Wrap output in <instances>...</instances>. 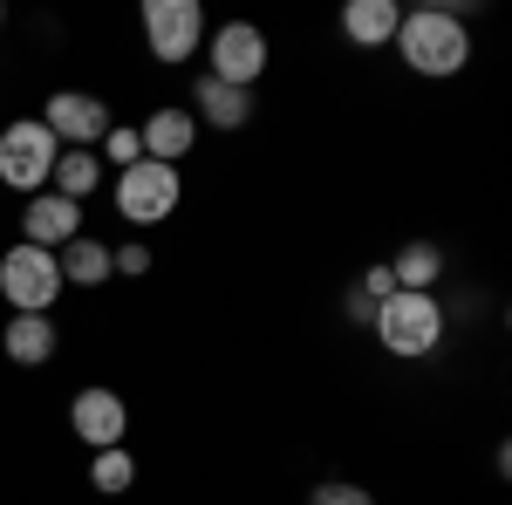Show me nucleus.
<instances>
[{
  "label": "nucleus",
  "mask_w": 512,
  "mask_h": 505,
  "mask_svg": "<svg viewBox=\"0 0 512 505\" xmlns=\"http://www.w3.org/2000/svg\"><path fill=\"white\" fill-rule=\"evenodd\" d=\"M396 55H403L417 76H458V69L472 62V35H465V21H458L451 7H417V14H403V28H396Z\"/></svg>",
  "instance_id": "nucleus-1"
},
{
  "label": "nucleus",
  "mask_w": 512,
  "mask_h": 505,
  "mask_svg": "<svg viewBox=\"0 0 512 505\" xmlns=\"http://www.w3.org/2000/svg\"><path fill=\"white\" fill-rule=\"evenodd\" d=\"M55 157H62V144H55V130L41 117H14L7 130H0V185H14V192L35 198L48 178H55Z\"/></svg>",
  "instance_id": "nucleus-2"
},
{
  "label": "nucleus",
  "mask_w": 512,
  "mask_h": 505,
  "mask_svg": "<svg viewBox=\"0 0 512 505\" xmlns=\"http://www.w3.org/2000/svg\"><path fill=\"white\" fill-rule=\"evenodd\" d=\"M369 321H376L383 349L403 355V362H417V355H431L437 342H444V308H437V294H390Z\"/></svg>",
  "instance_id": "nucleus-3"
},
{
  "label": "nucleus",
  "mask_w": 512,
  "mask_h": 505,
  "mask_svg": "<svg viewBox=\"0 0 512 505\" xmlns=\"http://www.w3.org/2000/svg\"><path fill=\"white\" fill-rule=\"evenodd\" d=\"M178 198H185V185H178V164L137 157L130 171H117V219H130L137 233H144V226H164V219L178 212Z\"/></svg>",
  "instance_id": "nucleus-4"
},
{
  "label": "nucleus",
  "mask_w": 512,
  "mask_h": 505,
  "mask_svg": "<svg viewBox=\"0 0 512 505\" xmlns=\"http://www.w3.org/2000/svg\"><path fill=\"white\" fill-rule=\"evenodd\" d=\"M0 294L14 301V314H48L55 308V294H62V267H55V253H41V246H7V260H0Z\"/></svg>",
  "instance_id": "nucleus-5"
},
{
  "label": "nucleus",
  "mask_w": 512,
  "mask_h": 505,
  "mask_svg": "<svg viewBox=\"0 0 512 505\" xmlns=\"http://www.w3.org/2000/svg\"><path fill=\"white\" fill-rule=\"evenodd\" d=\"M205 55H212L205 76L233 82V89H253V82L267 76V35H260L253 21H226V28H212V35H205Z\"/></svg>",
  "instance_id": "nucleus-6"
},
{
  "label": "nucleus",
  "mask_w": 512,
  "mask_h": 505,
  "mask_svg": "<svg viewBox=\"0 0 512 505\" xmlns=\"http://www.w3.org/2000/svg\"><path fill=\"white\" fill-rule=\"evenodd\" d=\"M144 41L158 62H185L205 41V7L198 0H144Z\"/></svg>",
  "instance_id": "nucleus-7"
},
{
  "label": "nucleus",
  "mask_w": 512,
  "mask_h": 505,
  "mask_svg": "<svg viewBox=\"0 0 512 505\" xmlns=\"http://www.w3.org/2000/svg\"><path fill=\"white\" fill-rule=\"evenodd\" d=\"M41 123L55 130V144H69V151H96V144L110 137V103L89 96V89H55L48 110H41Z\"/></svg>",
  "instance_id": "nucleus-8"
},
{
  "label": "nucleus",
  "mask_w": 512,
  "mask_h": 505,
  "mask_svg": "<svg viewBox=\"0 0 512 505\" xmlns=\"http://www.w3.org/2000/svg\"><path fill=\"white\" fill-rule=\"evenodd\" d=\"M69 430H76L89 451H110V444H123V430H130V410H123L117 389H82L76 403H69Z\"/></svg>",
  "instance_id": "nucleus-9"
},
{
  "label": "nucleus",
  "mask_w": 512,
  "mask_h": 505,
  "mask_svg": "<svg viewBox=\"0 0 512 505\" xmlns=\"http://www.w3.org/2000/svg\"><path fill=\"white\" fill-rule=\"evenodd\" d=\"M21 226H28V246L62 253V246L82 233V205H69V198H55V192H35V198H28V212H21Z\"/></svg>",
  "instance_id": "nucleus-10"
},
{
  "label": "nucleus",
  "mask_w": 512,
  "mask_h": 505,
  "mask_svg": "<svg viewBox=\"0 0 512 505\" xmlns=\"http://www.w3.org/2000/svg\"><path fill=\"white\" fill-rule=\"evenodd\" d=\"M137 137H144V157H158V164H178V157L198 144V117H192V110H151Z\"/></svg>",
  "instance_id": "nucleus-11"
},
{
  "label": "nucleus",
  "mask_w": 512,
  "mask_h": 505,
  "mask_svg": "<svg viewBox=\"0 0 512 505\" xmlns=\"http://www.w3.org/2000/svg\"><path fill=\"white\" fill-rule=\"evenodd\" d=\"M192 103L212 130H246V123H253V89H233V82H219V76H198Z\"/></svg>",
  "instance_id": "nucleus-12"
},
{
  "label": "nucleus",
  "mask_w": 512,
  "mask_h": 505,
  "mask_svg": "<svg viewBox=\"0 0 512 505\" xmlns=\"http://www.w3.org/2000/svg\"><path fill=\"white\" fill-rule=\"evenodd\" d=\"M396 28H403V7L396 0H349L342 7V35L355 48H383V41H396Z\"/></svg>",
  "instance_id": "nucleus-13"
},
{
  "label": "nucleus",
  "mask_w": 512,
  "mask_h": 505,
  "mask_svg": "<svg viewBox=\"0 0 512 505\" xmlns=\"http://www.w3.org/2000/svg\"><path fill=\"white\" fill-rule=\"evenodd\" d=\"M55 267H62V287H103V280L117 273V260H110V246H103V239L76 233L62 253H55Z\"/></svg>",
  "instance_id": "nucleus-14"
},
{
  "label": "nucleus",
  "mask_w": 512,
  "mask_h": 505,
  "mask_svg": "<svg viewBox=\"0 0 512 505\" xmlns=\"http://www.w3.org/2000/svg\"><path fill=\"white\" fill-rule=\"evenodd\" d=\"M7 355H14L21 369H41V362L55 355V321H48V314H14V321H7Z\"/></svg>",
  "instance_id": "nucleus-15"
},
{
  "label": "nucleus",
  "mask_w": 512,
  "mask_h": 505,
  "mask_svg": "<svg viewBox=\"0 0 512 505\" xmlns=\"http://www.w3.org/2000/svg\"><path fill=\"white\" fill-rule=\"evenodd\" d=\"M390 273H396V294H431L437 273H444V253H437L431 239H410V246L390 260Z\"/></svg>",
  "instance_id": "nucleus-16"
},
{
  "label": "nucleus",
  "mask_w": 512,
  "mask_h": 505,
  "mask_svg": "<svg viewBox=\"0 0 512 505\" xmlns=\"http://www.w3.org/2000/svg\"><path fill=\"white\" fill-rule=\"evenodd\" d=\"M48 185H55V198H69V205L96 198V185H103V157H96V151H62Z\"/></svg>",
  "instance_id": "nucleus-17"
},
{
  "label": "nucleus",
  "mask_w": 512,
  "mask_h": 505,
  "mask_svg": "<svg viewBox=\"0 0 512 505\" xmlns=\"http://www.w3.org/2000/svg\"><path fill=\"white\" fill-rule=\"evenodd\" d=\"M130 478H137V458H130L123 444H110V451H96V465H89V485H96L103 499H117V492H130Z\"/></svg>",
  "instance_id": "nucleus-18"
},
{
  "label": "nucleus",
  "mask_w": 512,
  "mask_h": 505,
  "mask_svg": "<svg viewBox=\"0 0 512 505\" xmlns=\"http://www.w3.org/2000/svg\"><path fill=\"white\" fill-rule=\"evenodd\" d=\"M96 157H103V164H117V171H130V164L144 157V137H137L130 123H110V137L96 144Z\"/></svg>",
  "instance_id": "nucleus-19"
},
{
  "label": "nucleus",
  "mask_w": 512,
  "mask_h": 505,
  "mask_svg": "<svg viewBox=\"0 0 512 505\" xmlns=\"http://www.w3.org/2000/svg\"><path fill=\"white\" fill-rule=\"evenodd\" d=\"M308 505H376L362 485H349V478H328V485H315L308 492Z\"/></svg>",
  "instance_id": "nucleus-20"
},
{
  "label": "nucleus",
  "mask_w": 512,
  "mask_h": 505,
  "mask_svg": "<svg viewBox=\"0 0 512 505\" xmlns=\"http://www.w3.org/2000/svg\"><path fill=\"white\" fill-rule=\"evenodd\" d=\"M355 294H362L369 308H383V301L396 294V273L390 267H362V287H355Z\"/></svg>",
  "instance_id": "nucleus-21"
},
{
  "label": "nucleus",
  "mask_w": 512,
  "mask_h": 505,
  "mask_svg": "<svg viewBox=\"0 0 512 505\" xmlns=\"http://www.w3.org/2000/svg\"><path fill=\"white\" fill-rule=\"evenodd\" d=\"M110 260H117V273H137V280L151 273V253H144V246H123V253H110Z\"/></svg>",
  "instance_id": "nucleus-22"
},
{
  "label": "nucleus",
  "mask_w": 512,
  "mask_h": 505,
  "mask_svg": "<svg viewBox=\"0 0 512 505\" xmlns=\"http://www.w3.org/2000/svg\"><path fill=\"white\" fill-rule=\"evenodd\" d=\"M0 21H7V7H0Z\"/></svg>",
  "instance_id": "nucleus-23"
}]
</instances>
